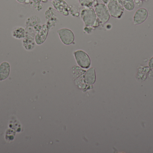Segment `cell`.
Wrapping results in <instances>:
<instances>
[{
	"label": "cell",
	"instance_id": "obj_8",
	"mask_svg": "<svg viewBox=\"0 0 153 153\" xmlns=\"http://www.w3.org/2000/svg\"><path fill=\"white\" fill-rule=\"evenodd\" d=\"M52 4L56 10L64 16L69 15V6L64 0H53Z\"/></svg>",
	"mask_w": 153,
	"mask_h": 153
},
{
	"label": "cell",
	"instance_id": "obj_12",
	"mask_svg": "<svg viewBox=\"0 0 153 153\" xmlns=\"http://www.w3.org/2000/svg\"><path fill=\"white\" fill-rule=\"evenodd\" d=\"M122 4L125 9L128 11H132L135 7L134 1V0H121Z\"/></svg>",
	"mask_w": 153,
	"mask_h": 153
},
{
	"label": "cell",
	"instance_id": "obj_17",
	"mask_svg": "<svg viewBox=\"0 0 153 153\" xmlns=\"http://www.w3.org/2000/svg\"><path fill=\"white\" fill-rule=\"evenodd\" d=\"M20 3H23L26 1V0H17Z\"/></svg>",
	"mask_w": 153,
	"mask_h": 153
},
{
	"label": "cell",
	"instance_id": "obj_10",
	"mask_svg": "<svg viewBox=\"0 0 153 153\" xmlns=\"http://www.w3.org/2000/svg\"><path fill=\"white\" fill-rule=\"evenodd\" d=\"M85 82L89 85H92L96 81V73L94 67H91L87 71H85L84 74Z\"/></svg>",
	"mask_w": 153,
	"mask_h": 153
},
{
	"label": "cell",
	"instance_id": "obj_5",
	"mask_svg": "<svg viewBox=\"0 0 153 153\" xmlns=\"http://www.w3.org/2000/svg\"><path fill=\"white\" fill-rule=\"evenodd\" d=\"M57 33L62 43L65 45L69 46L74 42L75 36L72 31L70 29L66 28L60 29L57 31Z\"/></svg>",
	"mask_w": 153,
	"mask_h": 153
},
{
	"label": "cell",
	"instance_id": "obj_3",
	"mask_svg": "<svg viewBox=\"0 0 153 153\" xmlns=\"http://www.w3.org/2000/svg\"><path fill=\"white\" fill-rule=\"evenodd\" d=\"M94 10L101 24L107 23L110 18L111 15L107 5L104 3H96L94 5Z\"/></svg>",
	"mask_w": 153,
	"mask_h": 153
},
{
	"label": "cell",
	"instance_id": "obj_9",
	"mask_svg": "<svg viewBox=\"0 0 153 153\" xmlns=\"http://www.w3.org/2000/svg\"><path fill=\"white\" fill-rule=\"evenodd\" d=\"M148 10L145 8L138 9L135 13L133 18V22L135 25L143 23L148 18Z\"/></svg>",
	"mask_w": 153,
	"mask_h": 153
},
{
	"label": "cell",
	"instance_id": "obj_11",
	"mask_svg": "<svg viewBox=\"0 0 153 153\" xmlns=\"http://www.w3.org/2000/svg\"><path fill=\"white\" fill-rule=\"evenodd\" d=\"M10 72V65L9 63L4 62L0 65V81L8 78Z\"/></svg>",
	"mask_w": 153,
	"mask_h": 153
},
{
	"label": "cell",
	"instance_id": "obj_2",
	"mask_svg": "<svg viewBox=\"0 0 153 153\" xmlns=\"http://www.w3.org/2000/svg\"><path fill=\"white\" fill-rule=\"evenodd\" d=\"M107 4L111 16L116 19L121 18L125 10L121 0H109Z\"/></svg>",
	"mask_w": 153,
	"mask_h": 153
},
{
	"label": "cell",
	"instance_id": "obj_13",
	"mask_svg": "<svg viewBox=\"0 0 153 153\" xmlns=\"http://www.w3.org/2000/svg\"><path fill=\"white\" fill-rule=\"evenodd\" d=\"M96 0H78L81 6L84 7H92Z\"/></svg>",
	"mask_w": 153,
	"mask_h": 153
},
{
	"label": "cell",
	"instance_id": "obj_4",
	"mask_svg": "<svg viewBox=\"0 0 153 153\" xmlns=\"http://www.w3.org/2000/svg\"><path fill=\"white\" fill-rule=\"evenodd\" d=\"M74 56L77 64L84 69H88L91 66L90 57L85 51L78 50L74 52Z\"/></svg>",
	"mask_w": 153,
	"mask_h": 153
},
{
	"label": "cell",
	"instance_id": "obj_7",
	"mask_svg": "<svg viewBox=\"0 0 153 153\" xmlns=\"http://www.w3.org/2000/svg\"><path fill=\"white\" fill-rule=\"evenodd\" d=\"M49 30L50 29L46 24L40 27L35 37V42L37 45H41L45 43L47 38Z\"/></svg>",
	"mask_w": 153,
	"mask_h": 153
},
{
	"label": "cell",
	"instance_id": "obj_14",
	"mask_svg": "<svg viewBox=\"0 0 153 153\" xmlns=\"http://www.w3.org/2000/svg\"><path fill=\"white\" fill-rule=\"evenodd\" d=\"M69 13L71 12V14L72 15V16H76V17H78L80 15V13L77 10L76 8L75 7H74V6L71 5V6H69Z\"/></svg>",
	"mask_w": 153,
	"mask_h": 153
},
{
	"label": "cell",
	"instance_id": "obj_18",
	"mask_svg": "<svg viewBox=\"0 0 153 153\" xmlns=\"http://www.w3.org/2000/svg\"><path fill=\"white\" fill-rule=\"evenodd\" d=\"M140 1H148V0H140Z\"/></svg>",
	"mask_w": 153,
	"mask_h": 153
},
{
	"label": "cell",
	"instance_id": "obj_6",
	"mask_svg": "<svg viewBox=\"0 0 153 153\" xmlns=\"http://www.w3.org/2000/svg\"><path fill=\"white\" fill-rule=\"evenodd\" d=\"M45 14L47 25L48 26L50 29L53 28L56 26L59 21L54 9L52 7H48L46 10Z\"/></svg>",
	"mask_w": 153,
	"mask_h": 153
},
{
	"label": "cell",
	"instance_id": "obj_15",
	"mask_svg": "<svg viewBox=\"0 0 153 153\" xmlns=\"http://www.w3.org/2000/svg\"><path fill=\"white\" fill-rule=\"evenodd\" d=\"M148 65H149L150 68H151L152 69H153V57L150 59V61H149Z\"/></svg>",
	"mask_w": 153,
	"mask_h": 153
},
{
	"label": "cell",
	"instance_id": "obj_1",
	"mask_svg": "<svg viewBox=\"0 0 153 153\" xmlns=\"http://www.w3.org/2000/svg\"><path fill=\"white\" fill-rule=\"evenodd\" d=\"M80 16L84 27H91L95 29L101 24L92 7H84L80 11Z\"/></svg>",
	"mask_w": 153,
	"mask_h": 153
},
{
	"label": "cell",
	"instance_id": "obj_16",
	"mask_svg": "<svg viewBox=\"0 0 153 153\" xmlns=\"http://www.w3.org/2000/svg\"><path fill=\"white\" fill-rule=\"evenodd\" d=\"M109 1V0H102V1L103 2V3L105 4H107L108 3Z\"/></svg>",
	"mask_w": 153,
	"mask_h": 153
},
{
	"label": "cell",
	"instance_id": "obj_19",
	"mask_svg": "<svg viewBox=\"0 0 153 153\" xmlns=\"http://www.w3.org/2000/svg\"><path fill=\"white\" fill-rule=\"evenodd\" d=\"M48 1H53V0H48Z\"/></svg>",
	"mask_w": 153,
	"mask_h": 153
}]
</instances>
